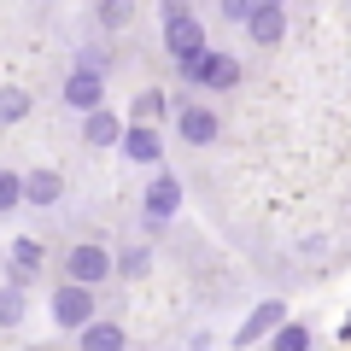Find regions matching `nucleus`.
<instances>
[{
	"mask_svg": "<svg viewBox=\"0 0 351 351\" xmlns=\"http://www.w3.org/2000/svg\"><path fill=\"white\" fill-rule=\"evenodd\" d=\"M164 53H170L176 64L193 59V53H205V24L182 6V0H170V6H164Z\"/></svg>",
	"mask_w": 351,
	"mask_h": 351,
	"instance_id": "obj_1",
	"label": "nucleus"
},
{
	"mask_svg": "<svg viewBox=\"0 0 351 351\" xmlns=\"http://www.w3.org/2000/svg\"><path fill=\"white\" fill-rule=\"evenodd\" d=\"M53 322L82 334L88 322H100V293H94V287H76V281H64V287L53 293Z\"/></svg>",
	"mask_w": 351,
	"mask_h": 351,
	"instance_id": "obj_2",
	"label": "nucleus"
},
{
	"mask_svg": "<svg viewBox=\"0 0 351 351\" xmlns=\"http://www.w3.org/2000/svg\"><path fill=\"white\" fill-rule=\"evenodd\" d=\"M112 269H117V258H112V246H71V258H64V281H76V287H100V281H112Z\"/></svg>",
	"mask_w": 351,
	"mask_h": 351,
	"instance_id": "obj_3",
	"label": "nucleus"
},
{
	"mask_svg": "<svg viewBox=\"0 0 351 351\" xmlns=\"http://www.w3.org/2000/svg\"><path fill=\"white\" fill-rule=\"evenodd\" d=\"M59 94H64V106H76V112L88 117V112H100V106H106V76L94 71V64H76V71L64 76Z\"/></svg>",
	"mask_w": 351,
	"mask_h": 351,
	"instance_id": "obj_4",
	"label": "nucleus"
},
{
	"mask_svg": "<svg viewBox=\"0 0 351 351\" xmlns=\"http://www.w3.org/2000/svg\"><path fill=\"white\" fill-rule=\"evenodd\" d=\"M246 36L258 41V47H276V41L287 36V12H281V0H258V6H252Z\"/></svg>",
	"mask_w": 351,
	"mask_h": 351,
	"instance_id": "obj_5",
	"label": "nucleus"
},
{
	"mask_svg": "<svg viewBox=\"0 0 351 351\" xmlns=\"http://www.w3.org/2000/svg\"><path fill=\"white\" fill-rule=\"evenodd\" d=\"M281 322H287V311H281L276 299H269V304H258V311H252L246 322L234 328V346H240V351H252V346H258V339H269V334H276Z\"/></svg>",
	"mask_w": 351,
	"mask_h": 351,
	"instance_id": "obj_6",
	"label": "nucleus"
},
{
	"mask_svg": "<svg viewBox=\"0 0 351 351\" xmlns=\"http://www.w3.org/2000/svg\"><path fill=\"white\" fill-rule=\"evenodd\" d=\"M141 199H147V223H164V217H176V205H182V182H176L170 170H158Z\"/></svg>",
	"mask_w": 351,
	"mask_h": 351,
	"instance_id": "obj_7",
	"label": "nucleus"
},
{
	"mask_svg": "<svg viewBox=\"0 0 351 351\" xmlns=\"http://www.w3.org/2000/svg\"><path fill=\"white\" fill-rule=\"evenodd\" d=\"M123 135H129V123L117 112H106V106L82 117V141H88V147H123Z\"/></svg>",
	"mask_w": 351,
	"mask_h": 351,
	"instance_id": "obj_8",
	"label": "nucleus"
},
{
	"mask_svg": "<svg viewBox=\"0 0 351 351\" xmlns=\"http://www.w3.org/2000/svg\"><path fill=\"white\" fill-rule=\"evenodd\" d=\"M176 129H182L188 147H211V141H217V112H211V106H182Z\"/></svg>",
	"mask_w": 351,
	"mask_h": 351,
	"instance_id": "obj_9",
	"label": "nucleus"
},
{
	"mask_svg": "<svg viewBox=\"0 0 351 351\" xmlns=\"http://www.w3.org/2000/svg\"><path fill=\"white\" fill-rule=\"evenodd\" d=\"M76 351H129V334H123V322H88L82 328V339H76Z\"/></svg>",
	"mask_w": 351,
	"mask_h": 351,
	"instance_id": "obj_10",
	"label": "nucleus"
},
{
	"mask_svg": "<svg viewBox=\"0 0 351 351\" xmlns=\"http://www.w3.org/2000/svg\"><path fill=\"white\" fill-rule=\"evenodd\" d=\"M158 152H164L158 123H129V135H123V158H135V164H158Z\"/></svg>",
	"mask_w": 351,
	"mask_h": 351,
	"instance_id": "obj_11",
	"label": "nucleus"
},
{
	"mask_svg": "<svg viewBox=\"0 0 351 351\" xmlns=\"http://www.w3.org/2000/svg\"><path fill=\"white\" fill-rule=\"evenodd\" d=\"M64 199V176L59 170H29L24 176V205H59Z\"/></svg>",
	"mask_w": 351,
	"mask_h": 351,
	"instance_id": "obj_12",
	"label": "nucleus"
},
{
	"mask_svg": "<svg viewBox=\"0 0 351 351\" xmlns=\"http://www.w3.org/2000/svg\"><path fill=\"white\" fill-rule=\"evenodd\" d=\"M36 269H41V240L18 234V240H12V281H18V287H24V281L36 276Z\"/></svg>",
	"mask_w": 351,
	"mask_h": 351,
	"instance_id": "obj_13",
	"label": "nucleus"
},
{
	"mask_svg": "<svg viewBox=\"0 0 351 351\" xmlns=\"http://www.w3.org/2000/svg\"><path fill=\"white\" fill-rule=\"evenodd\" d=\"M129 112H135V123H158V117L170 112V94H164V88H141Z\"/></svg>",
	"mask_w": 351,
	"mask_h": 351,
	"instance_id": "obj_14",
	"label": "nucleus"
},
{
	"mask_svg": "<svg viewBox=\"0 0 351 351\" xmlns=\"http://www.w3.org/2000/svg\"><path fill=\"white\" fill-rule=\"evenodd\" d=\"M217 59H223V53H217V47H205V53H193V59H182L176 71L188 76L193 88H211V71H217Z\"/></svg>",
	"mask_w": 351,
	"mask_h": 351,
	"instance_id": "obj_15",
	"label": "nucleus"
},
{
	"mask_svg": "<svg viewBox=\"0 0 351 351\" xmlns=\"http://www.w3.org/2000/svg\"><path fill=\"white\" fill-rule=\"evenodd\" d=\"M29 117V88H0V129H12Z\"/></svg>",
	"mask_w": 351,
	"mask_h": 351,
	"instance_id": "obj_16",
	"label": "nucleus"
},
{
	"mask_svg": "<svg viewBox=\"0 0 351 351\" xmlns=\"http://www.w3.org/2000/svg\"><path fill=\"white\" fill-rule=\"evenodd\" d=\"M269 351H311V328L304 322H281L276 339H269Z\"/></svg>",
	"mask_w": 351,
	"mask_h": 351,
	"instance_id": "obj_17",
	"label": "nucleus"
},
{
	"mask_svg": "<svg viewBox=\"0 0 351 351\" xmlns=\"http://www.w3.org/2000/svg\"><path fill=\"white\" fill-rule=\"evenodd\" d=\"M24 287H18V281H12V287H0V328H18V322H24Z\"/></svg>",
	"mask_w": 351,
	"mask_h": 351,
	"instance_id": "obj_18",
	"label": "nucleus"
},
{
	"mask_svg": "<svg viewBox=\"0 0 351 351\" xmlns=\"http://www.w3.org/2000/svg\"><path fill=\"white\" fill-rule=\"evenodd\" d=\"M94 18H100L106 29H123L129 18H135V6H129V0H100V6H94Z\"/></svg>",
	"mask_w": 351,
	"mask_h": 351,
	"instance_id": "obj_19",
	"label": "nucleus"
},
{
	"mask_svg": "<svg viewBox=\"0 0 351 351\" xmlns=\"http://www.w3.org/2000/svg\"><path fill=\"white\" fill-rule=\"evenodd\" d=\"M18 205H24V176L0 170V211H18Z\"/></svg>",
	"mask_w": 351,
	"mask_h": 351,
	"instance_id": "obj_20",
	"label": "nucleus"
},
{
	"mask_svg": "<svg viewBox=\"0 0 351 351\" xmlns=\"http://www.w3.org/2000/svg\"><path fill=\"white\" fill-rule=\"evenodd\" d=\"M234 82H240V59H228V53H223V59H217V71H211V88L223 94V88H234Z\"/></svg>",
	"mask_w": 351,
	"mask_h": 351,
	"instance_id": "obj_21",
	"label": "nucleus"
},
{
	"mask_svg": "<svg viewBox=\"0 0 351 351\" xmlns=\"http://www.w3.org/2000/svg\"><path fill=\"white\" fill-rule=\"evenodd\" d=\"M147 252H123V258H117V269H123V276H147Z\"/></svg>",
	"mask_w": 351,
	"mask_h": 351,
	"instance_id": "obj_22",
	"label": "nucleus"
},
{
	"mask_svg": "<svg viewBox=\"0 0 351 351\" xmlns=\"http://www.w3.org/2000/svg\"><path fill=\"white\" fill-rule=\"evenodd\" d=\"M252 6H258V0H223V18H228V24H246Z\"/></svg>",
	"mask_w": 351,
	"mask_h": 351,
	"instance_id": "obj_23",
	"label": "nucleus"
}]
</instances>
